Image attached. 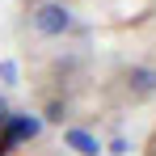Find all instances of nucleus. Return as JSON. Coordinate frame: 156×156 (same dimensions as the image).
Listing matches in <instances>:
<instances>
[{"label":"nucleus","mask_w":156,"mask_h":156,"mask_svg":"<svg viewBox=\"0 0 156 156\" xmlns=\"http://www.w3.org/2000/svg\"><path fill=\"white\" fill-rule=\"evenodd\" d=\"M30 30L38 38H63L72 30V9L59 4V0H38L30 9Z\"/></svg>","instance_id":"1"},{"label":"nucleus","mask_w":156,"mask_h":156,"mask_svg":"<svg viewBox=\"0 0 156 156\" xmlns=\"http://www.w3.org/2000/svg\"><path fill=\"white\" fill-rule=\"evenodd\" d=\"M42 131V118H34V114H9V122L0 127V148L4 152H13L17 144H26Z\"/></svg>","instance_id":"2"},{"label":"nucleus","mask_w":156,"mask_h":156,"mask_svg":"<svg viewBox=\"0 0 156 156\" xmlns=\"http://www.w3.org/2000/svg\"><path fill=\"white\" fill-rule=\"evenodd\" d=\"M122 80H127L131 97H152V93H156V68H127Z\"/></svg>","instance_id":"3"},{"label":"nucleus","mask_w":156,"mask_h":156,"mask_svg":"<svg viewBox=\"0 0 156 156\" xmlns=\"http://www.w3.org/2000/svg\"><path fill=\"white\" fill-rule=\"evenodd\" d=\"M63 144H68L76 156H97V152H101L97 135H93V131H84V127H68V131H63Z\"/></svg>","instance_id":"4"},{"label":"nucleus","mask_w":156,"mask_h":156,"mask_svg":"<svg viewBox=\"0 0 156 156\" xmlns=\"http://www.w3.org/2000/svg\"><path fill=\"white\" fill-rule=\"evenodd\" d=\"M42 118H47V122H63V118H68V101H59V97L47 101V114H42Z\"/></svg>","instance_id":"5"},{"label":"nucleus","mask_w":156,"mask_h":156,"mask_svg":"<svg viewBox=\"0 0 156 156\" xmlns=\"http://www.w3.org/2000/svg\"><path fill=\"white\" fill-rule=\"evenodd\" d=\"M127 148H131L127 139H114V144H110V152H114V156H127Z\"/></svg>","instance_id":"6"},{"label":"nucleus","mask_w":156,"mask_h":156,"mask_svg":"<svg viewBox=\"0 0 156 156\" xmlns=\"http://www.w3.org/2000/svg\"><path fill=\"white\" fill-rule=\"evenodd\" d=\"M9 114H13V110H9V101H4V93H0V127L9 122Z\"/></svg>","instance_id":"7"},{"label":"nucleus","mask_w":156,"mask_h":156,"mask_svg":"<svg viewBox=\"0 0 156 156\" xmlns=\"http://www.w3.org/2000/svg\"><path fill=\"white\" fill-rule=\"evenodd\" d=\"M0 156H9V152H4V148H0Z\"/></svg>","instance_id":"8"}]
</instances>
